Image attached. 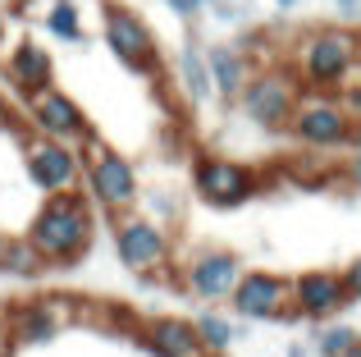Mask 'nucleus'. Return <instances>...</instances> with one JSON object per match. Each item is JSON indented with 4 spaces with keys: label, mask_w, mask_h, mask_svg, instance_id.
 Listing matches in <instances>:
<instances>
[{
    "label": "nucleus",
    "mask_w": 361,
    "mask_h": 357,
    "mask_svg": "<svg viewBox=\"0 0 361 357\" xmlns=\"http://www.w3.org/2000/svg\"><path fill=\"white\" fill-rule=\"evenodd\" d=\"M23 238L32 243L46 270H73L97 243V211L82 193L42 197L23 224Z\"/></svg>",
    "instance_id": "1"
},
{
    "label": "nucleus",
    "mask_w": 361,
    "mask_h": 357,
    "mask_svg": "<svg viewBox=\"0 0 361 357\" xmlns=\"http://www.w3.org/2000/svg\"><path fill=\"white\" fill-rule=\"evenodd\" d=\"M288 64L307 92H343L357 73V32L343 23H320L293 37Z\"/></svg>",
    "instance_id": "2"
},
{
    "label": "nucleus",
    "mask_w": 361,
    "mask_h": 357,
    "mask_svg": "<svg viewBox=\"0 0 361 357\" xmlns=\"http://www.w3.org/2000/svg\"><path fill=\"white\" fill-rule=\"evenodd\" d=\"M78 156H82V197L92 202V211H106L110 220L137 211L142 178H137V165L128 156L115 152L101 133H92L78 147Z\"/></svg>",
    "instance_id": "3"
},
{
    "label": "nucleus",
    "mask_w": 361,
    "mask_h": 357,
    "mask_svg": "<svg viewBox=\"0 0 361 357\" xmlns=\"http://www.w3.org/2000/svg\"><path fill=\"white\" fill-rule=\"evenodd\" d=\"M110 238H115V257L123 270L137 279H169V261H174V238L165 224H156L147 211H128L110 220Z\"/></svg>",
    "instance_id": "4"
},
{
    "label": "nucleus",
    "mask_w": 361,
    "mask_h": 357,
    "mask_svg": "<svg viewBox=\"0 0 361 357\" xmlns=\"http://www.w3.org/2000/svg\"><path fill=\"white\" fill-rule=\"evenodd\" d=\"M298 97H302V83L298 73L288 69V64H256V73L247 78L243 97L233 101V106L243 110V119L252 128H261V133H283L293 119V110H298Z\"/></svg>",
    "instance_id": "5"
},
{
    "label": "nucleus",
    "mask_w": 361,
    "mask_h": 357,
    "mask_svg": "<svg viewBox=\"0 0 361 357\" xmlns=\"http://www.w3.org/2000/svg\"><path fill=\"white\" fill-rule=\"evenodd\" d=\"M353 128H357L353 115L343 110V101H338L334 92H307L302 87L298 110H293V119H288L283 133H288L302 152L320 156V152H348Z\"/></svg>",
    "instance_id": "6"
},
{
    "label": "nucleus",
    "mask_w": 361,
    "mask_h": 357,
    "mask_svg": "<svg viewBox=\"0 0 361 357\" xmlns=\"http://www.w3.org/2000/svg\"><path fill=\"white\" fill-rule=\"evenodd\" d=\"M101 42L115 55L123 69L142 73V78H160L165 73V60H160V42L147 28V18L137 9H128L123 0H106L101 5Z\"/></svg>",
    "instance_id": "7"
},
{
    "label": "nucleus",
    "mask_w": 361,
    "mask_h": 357,
    "mask_svg": "<svg viewBox=\"0 0 361 357\" xmlns=\"http://www.w3.org/2000/svg\"><path fill=\"white\" fill-rule=\"evenodd\" d=\"M18 165L23 178L37 188L42 197H60V193H82V156L78 147L51 143V138H18Z\"/></svg>",
    "instance_id": "8"
},
{
    "label": "nucleus",
    "mask_w": 361,
    "mask_h": 357,
    "mask_svg": "<svg viewBox=\"0 0 361 357\" xmlns=\"http://www.w3.org/2000/svg\"><path fill=\"white\" fill-rule=\"evenodd\" d=\"M192 193L202 197L206 206H215V211H238V206H247L261 193V174L247 161L202 152L192 161Z\"/></svg>",
    "instance_id": "9"
},
{
    "label": "nucleus",
    "mask_w": 361,
    "mask_h": 357,
    "mask_svg": "<svg viewBox=\"0 0 361 357\" xmlns=\"http://www.w3.org/2000/svg\"><path fill=\"white\" fill-rule=\"evenodd\" d=\"M243 257L233 248H197L178 261V289L197 303L215 307V303H229V294L238 289L243 279Z\"/></svg>",
    "instance_id": "10"
},
{
    "label": "nucleus",
    "mask_w": 361,
    "mask_h": 357,
    "mask_svg": "<svg viewBox=\"0 0 361 357\" xmlns=\"http://www.w3.org/2000/svg\"><path fill=\"white\" fill-rule=\"evenodd\" d=\"M23 124L32 128V138H51V143H64V147H82L97 133L87 110L64 87H46V92H37V97H27L23 101Z\"/></svg>",
    "instance_id": "11"
},
{
    "label": "nucleus",
    "mask_w": 361,
    "mask_h": 357,
    "mask_svg": "<svg viewBox=\"0 0 361 357\" xmlns=\"http://www.w3.org/2000/svg\"><path fill=\"white\" fill-rule=\"evenodd\" d=\"M69 325H73V298H64V294L27 298V303H14L5 312V330L18 349H46V344H55Z\"/></svg>",
    "instance_id": "12"
},
{
    "label": "nucleus",
    "mask_w": 361,
    "mask_h": 357,
    "mask_svg": "<svg viewBox=\"0 0 361 357\" xmlns=\"http://www.w3.org/2000/svg\"><path fill=\"white\" fill-rule=\"evenodd\" d=\"M238 321H288L293 316V279L279 270H243L238 289L229 294Z\"/></svg>",
    "instance_id": "13"
},
{
    "label": "nucleus",
    "mask_w": 361,
    "mask_h": 357,
    "mask_svg": "<svg viewBox=\"0 0 361 357\" xmlns=\"http://www.w3.org/2000/svg\"><path fill=\"white\" fill-rule=\"evenodd\" d=\"M348 307H353V298H348L338 270H302V275H293V321L325 325V321H338Z\"/></svg>",
    "instance_id": "14"
},
{
    "label": "nucleus",
    "mask_w": 361,
    "mask_h": 357,
    "mask_svg": "<svg viewBox=\"0 0 361 357\" xmlns=\"http://www.w3.org/2000/svg\"><path fill=\"white\" fill-rule=\"evenodd\" d=\"M0 69H5V78L14 83V92L23 101L37 97V92H46V87H55V55L46 51L32 32H18L14 37V46L5 51Z\"/></svg>",
    "instance_id": "15"
},
{
    "label": "nucleus",
    "mask_w": 361,
    "mask_h": 357,
    "mask_svg": "<svg viewBox=\"0 0 361 357\" xmlns=\"http://www.w3.org/2000/svg\"><path fill=\"white\" fill-rule=\"evenodd\" d=\"M206 73H211V92L220 101H238L247 78L256 73V55L252 46H238V42H215L206 46Z\"/></svg>",
    "instance_id": "16"
},
{
    "label": "nucleus",
    "mask_w": 361,
    "mask_h": 357,
    "mask_svg": "<svg viewBox=\"0 0 361 357\" xmlns=\"http://www.w3.org/2000/svg\"><path fill=\"white\" fill-rule=\"evenodd\" d=\"M137 344L151 357H206L188 316H147L137 325Z\"/></svg>",
    "instance_id": "17"
},
{
    "label": "nucleus",
    "mask_w": 361,
    "mask_h": 357,
    "mask_svg": "<svg viewBox=\"0 0 361 357\" xmlns=\"http://www.w3.org/2000/svg\"><path fill=\"white\" fill-rule=\"evenodd\" d=\"M174 78L183 83V97L192 106L211 101V73H206V46L197 37H183L178 42V60H174Z\"/></svg>",
    "instance_id": "18"
},
{
    "label": "nucleus",
    "mask_w": 361,
    "mask_h": 357,
    "mask_svg": "<svg viewBox=\"0 0 361 357\" xmlns=\"http://www.w3.org/2000/svg\"><path fill=\"white\" fill-rule=\"evenodd\" d=\"M192 330H197V344H202L206 357H224L238 344L243 325H233V316H224L220 307H202V312L192 316Z\"/></svg>",
    "instance_id": "19"
},
{
    "label": "nucleus",
    "mask_w": 361,
    "mask_h": 357,
    "mask_svg": "<svg viewBox=\"0 0 361 357\" xmlns=\"http://www.w3.org/2000/svg\"><path fill=\"white\" fill-rule=\"evenodd\" d=\"M0 275L5 279H42L46 266L23 234H0Z\"/></svg>",
    "instance_id": "20"
},
{
    "label": "nucleus",
    "mask_w": 361,
    "mask_h": 357,
    "mask_svg": "<svg viewBox=\"0 0 361 357\" xmlns=\"http://www.w3.org/2000/svg\"><path fill=\"white\" fill-rule=\"evenodd\" d=\"M46 32L55 37V42H87V28H82V9L78 0H51V9H46Z\"/></svg>",
    "instance_id": "21"
},
{
    "label": "nucleus",
    "mask_w": 361,
    "mask_h": 357,
    "mask_svg": "<svg viewBox=\"0 0 361 357\" xmlns=\"http://www.w3.org/2000/svg\"><path fill=\"white\" fill-rule=\"evenodd\" d=\"M361 339V334L353 330V325H343V321H325V325H316L311 330V357H343L353 344Z\"/></svg>",
    "instance_id": "22"
},
{
    "label": "nucleus",
    "mask_w": 361,
    "mask_h": 357,
    "mask_svg": "<svg viewBox=\"0 0 361 357\" xmlns=\"http://www.w3.org/2000/svg\"><path fill=\"white\" fill-rule=\"evenodd\" d=\"M27 124H23V110L9 106V97L0 92V138H23Z\"/></svg>",
    "instance_id": "23"
},
{
    "label": "nucleus",
    "mask_w": 361,
    "mask_h": 357,
    "mask_svg": "<svg viewBox=\"0 0 361 357\" xmlns=\"http://www.w3.org/2000/svg\"><path fill=\"white\" fill-rule=\"evenodd\" d=\"M343 178L361 193V124L353 128V143H348V156H343Z\"/></svg>",
    "instance_id": "24"
},
{
    "label": "nucleus",
    "mask_w": 361,
    "mask_h": 357,
    "mask_svg": "<svg viewBox=\"0 0 361 357\" xmlns=\"http://www.w3.org/2000/svg\"><path fill=\"white\" fill-rule=\"evenodd\" d=\"M338 275H343V289H348V298H353V303H361V257H353L343 270H338Z\"/></svg>",
    "instance_id": "25"
},
{
    "label": "nucleus",
    "mask_w": 361,
    "mask_h": 357,
    "mask_svg": "<svg viewBox=\"0 0 361 357\" xmlns=\"http://www.w3.org/2000/svg\"><path fill=\"white\" fill-rule=\"evenodd\" d=\"M165 9H169V14H178V18H197V14H202V0H165Z\"/></svg>",
    "instance_id": "26"
},
{
    "label": "nucleus",
    "mask_w": 361,
    "mask_h": 357,
    "mask_svg": "<svg viewBox=\"0 0 361 357\" xmlns=\"http://www.w3.org/2000/svg\"><path fill=\"white\" fill-rule=\"evenodd\" d=\"M211 14L220 18V23H238V18H243V5H238V0H224V5L211 9Z\"/></svg>",
    "instance_id": "27"
},
{
    "label": "nucleus",
    "mask_w": 361,
    "mask_h": 357,
    "mask_svg": "<svg viewBox=\"0 0 361 357\" xmlns=\"http://www.w3.org/2000/svg\"><path fill=\"white\" fill-rule=\"evenodd\" d=\"M283 357H311V349H307V344H288V349H283Z\"/></svg>",
    "instance_id": "28"
},
{
    "label": "nucleus",
    "mask_w": 361,
    "mask_h": 357,
    "mask_svg": "<svg viewBox=\"0 0 361 357\" xmlns=\"http://www.w3.org/2000/svg\"><path fill=\"white\" fill-rule=\"evenodd\" d=\"M357 9H361V0H338V14H348V18H353Z\"/></svg>",
    "instance_id": "29"
},
{
    "label": "nucleus",
    "mask_w": 361,
    "mask_h": 357,
    "mask_svg": "<svg viewBox=\"0 0 361 357\" xmlns=\"http://www.w3.org/2000/svg\"><path fill=\"white\" fill-rule=\"evenodd\" d=\"M343 357H361V339H357V344H353V349H348Z\"/></svg>",
    "instance_id": "30"
},
{
    "label": "nucleus",
    "mask_w": 361,
    "mask_h": 357,
    "mask_svg": "<svg viewBox=\"0 0 361 357\" xmlns=\"http://www.w3.org/2000/svg\"><path fill=\"white\" fill-rule=\"evenodd\" d=\"M274 5H279V9H293V5H298V0H274Z\"/></svg>",
    "instance_id": "31"
},
{
    "label": "nucleus",
    "mask_w": 361,
    "mask_h": 357,
    "mask_svg": "<svg viewBox=\"0 0 361 357\" xmlns=\"http://www.w3.org/2000/svg\"><path fill=\"white\" fill-rule=\"evenodd\" d=\"M357 64H361V32H357Z\"/></svg>",
    "instance_id": "32"
},
{
    "label": "nucleus",
    "mask_w": 361,
    "mask_h": 357,
    "mask_svg": "<svg viewBox=\"0 0 361 357\" xmlns=\"http://www.w3.org/2000/svg\"><path fill=\"white\" fill-rule=\"evenodd\" d=\"M202 5H211V9H215V5H224V0H202Z\"/></svg>",
    "instance_id": "33"
}]
</instances>
